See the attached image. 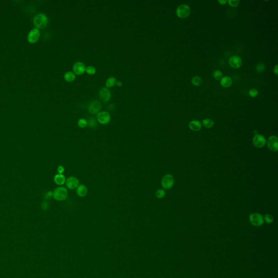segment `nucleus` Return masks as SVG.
Segmentation results:
<instances>
[{"label": "nucleus", "instance_id": "nucleus-1", "mask_svg": "<svg viewBox=\"0 0 278 278\" xmlns=\"http://www.w3.org/2000/svg\"><path fill=\"white\" fill-rule=\"evenodd\" d=\"M48 19L46 15L42 13L36 15L33 19V24L37 29L45 28L48 25Z\"/></svg>", "mask_w": 278, "mask_h": 278}, {"label": "nucleus", "instance_id": "nucleus-2", "mask_svg": "<svg viewBox=\"0 0 278 278\" xmlns=\"http://www.w3.org/2000/svg\"><path fill=\"white\" fill-rule=\"evenodd\" d=\"M68 196V191L64 186H59L53 191V197L57 201H63Z\"/></svg>", "mask_w": 278, "mask_h": 278}, {"label": "nucleus", "instance_id": "nucleus-3", "mask_svg": "<svg viewBox=\"0 0 278 278\" xmlns=\"http://www.w3.org/2000/svg\"><path fill=\"white\" fill-rule=\"evenodd\" d=\"M177 15L181 19L188 18L190 14V8L187 4H182L178 7L176 10Z\"/></svg>", "mask_w": 278, "mask_h": 278}, {"label": "nucleus", "instance_id": "nucleus-4", "mask_svg": "<svg viewBox=\"0 0 278 278\" xmlns=\"http://www.w3.org/2000/svg\"><path fill=\"white\" fill-rule=\"evenodd\" d=\"M249 221L253 226H260L264 224V220L261 215L259 213H253L249 216Z\"/></svg>", "mask_w": 278, "mask_h": 278}, {"label": "nucleus", "instance_id": "nucleus-5", "mask_svg": "<svg viewBox=\"0 0 278 278\" xmlns=\"http://www.w3.org/2000/svg\"><path fill=\"white\" fill-rule=\"evenodd\" d=\"M174 182V178L172 175L167 174L163 177L161 180V185L165 190H169L173 186Z\"/></svg>", "mask_w": 278, "mask_h": 278}, {"label": "nucleus", "instance_id": "nucleus-6", "mask_svg": "<svg viewBox=\"0 0 278 278\" xmlns=\"http://www.w3.org/2000/svg\"><path fill=\"white\" fill-rule=\"evenodd\" d=\"M97 120L100 124H107L111 121V116L106 112H101L97 115Z\"/></svg>", "mask_w": 278, "mask_h": 278}, {"label": "nucleus", "instance_id": "nucleus-7", "mask_svg": "<svg viewBox=\"0 0 278 278\" xmlns=\"http://www.w3.org/2000/svg\"><path fill=\"white\" fill-rule=\"evenodd\" d=\"M40 32L39 30L34 28L32 29L27 35V40L30 44H34L38 41L40 38Z\"/></svg>", "mask_w": 278, "mask_h": 278}, {"label": "nucleus", "instance_id": "nucleus-8", "mask_svg": "<svg viewBox=\"0 0 278 278\" xmlns=\"http://www.w3.org/2000/svg\"><path fill=\"white\" fill-rule=\"evenodd\" d=\"M65 184L68 188L73 190L77 188L80 184L77 178L74 176H71L66 179Z\"/></svg>", "mask_w": 278, "mask_h": 278}, {"label": "nucleus", "instance_id": "nucleus-9", "mask_svg": "<svg viewBox=\"0 0 278 278\" xmlns=\"http://www.w3.org/2000/svg\"><path fill=\"white\" fill-rule=\"evenodd\" d=\"M253 143L255 147H256L257 148H261L266 144V139L262 135L257 134L253 138Z\"/></svg>", "mask_w": 278, "mask_h": 278}, {"label": "nucleus", "instance_id": "nucleus-10", "mask_svg": "<svg viewBox=\"0 0 278 278\" xmlns=\"http://www.w3.org/2000/svg\"><path fill=\"white\" fill-rule=\"evenodd\" d=\"M101 108L102 106L100 102L98 101L95 100L91 102L89 105L88 110L91 114H98V112H100Z\"/></svg>", "mask_w": 278, "mask_h": 278}, {"label": "nucleus", "instance_id": "nucleus-11", "mask_svg": "<svg viewBox=\"0 0 278 278\" xmlns=\"http://www.w3.org/2000/svg\"><path fill=\"white\" fill-rule=\"evenodd\" d=\"M267 146L270 150L276 152L278 150V140L276 136H271L267 140Z\"/></svg>", "mask_w": 278, "mask_h": 278}, {"label": "nucleus", "instance_id": "nucleus-12", "mask_svg": "<svg viewBox=\"0 0 278 278\" xmlns=\"http://www.w3.org/2000/svg\"><path fill=\"white\" fill-rule=\"evenodd\" d=\"M229 64L232 68H239L242 65V59L239 56H233L229 59Z\"/></svg>", "mask_w": 278, "mask_h": 278}, {"label": "nucleus", "instance_id": "nucleus-13", "mask_svg": "<svg viewBox=\"0 0 278 278\" xmlns=\"http://www.w3.org/2000/svg\"><path fill=\"white\" fill-rule=\"evenodd\" d=\"M73 70L74 71V74L77 75H80L84 74L86 70V66L84 63L80 62H78L74 63L73 66Z\"/></svg>", "mask_w": 278, "mask_h": 278}, {"label": "nucleus", "instance_id": "nucleus-14", "mask_svg": "<svg viewBox=\"0 0 278 278\" xmlns=\"http://www.w3.org/2000/svg\"><path fill=\"white\" fill-rule=\"evenodd\" d=\"M99 96L101 100L103 101V102H106L110 100L112 95L110 90L107 88H103L100 90Z\"/></svg>", "mask_w": 278, "mask_h": 278}, {"label": "nucleus", "instance_id": "nucleus-15", "mask_svg": "<svg viewBox=\"0 0 278 278\" xmlns=\"http://www.w3.org/2000/svg\"><path fill=\"white\" fill-rule=\"evenodd\" d=\"M88 188L84 184H79L77 188H76V194L80 197H85L88 194Z\"/></svg>", "mask_w": 278, "mask_h": 278}, {"label": "nucleus", "instance_id": "nucleus-16", "mask_svg": "<svg viewBox=\"0 0 278 278\" xmlns=\"http://www.w3.org/2000/svg\"><path fill=\"white\" fill-rule=\"evenodd\" d=\"M53 180H54V183L57 185L61 186L65 183L66 178L64 174L58 173L54 176Z\"/></svg>", "mask_w": 278, "mask_h": 278}, {"label": "nucleus", "instance_id": "nucleus-17", "mask_svg": "<svg viewBox=\"0 0 278 278\" xmlns=\"http://www.w3.org/2000/svg\"><path fill=\"white\" fill-rule=\"evenodd\" d=\"M188 126L193 131H199L202 128V124L199 121L194 120L189 123Z\"/></svg>", "mask_w": 278, "mask_h": 278}, {"label": "nucleus", "instance_id": "nucleus-18", "mask_svg": "<svg viewBox=\"0 0 278 278\" xmlns=\"http://www.w3.org/2000/svg\"><path fill=\"white\" fill-rule=\"evenodd\" d=\"M221 84L224 88H229L232 84V79L230 77L225 76L224 77L221 78Z\"/></svg>", "mask_w": 278, "mask_h": 278}, {"label": "nucleus", "instance_id": "nucleus-19", "mask_svg": "<svg viewBox=\"0 0 278 278\" xmlns=\"http://www.w3.org/2000/svg\"><path fill=\"white\" fill-rule=\"evenodd\" d=\"M64 78L66 82H71L76 79V74H74V72L68 71L64 74Z\"/></svg>", "mask_w": 278, "mask_h": 278}, {"label": "nucleus", "instance_id": "nucleus-20", "mask_svg": "<svg viewBox=\"0 0 278 278\" xmlns=\"http://www.w3.org/2000/svg\"><path fill=\"white\" fill-rule=\"evenodd\" d=\"M117 82L116 78L113 77H111L108 78L106 83V88H111L115 85Z\"/></svg>", "mask_w": 278, "mask_h": 278}, {"label": "nucleus", "instance_id": "nucleus-21", "mask_svg": "<svg viewBox=\"0 0 278 278\" xmlns=\"http://www.w3.org/2000/svg\"><path fill=\"white\" fill-rule=\"evenodd\" d=\"M88 126L90 128H92V129H95V128H96L97 126H98V124H97V121L96 120V119L95 118H94V117H90L89 118H88Z\"/></svg>", "mask_w": 278, "mask_h": 278}, {"label": "nucleus", "instance_id": "nucleus-22", "mask_svg": "<svg viewBox=\"0 0 278 278\" xmlns=\"http://www.w3.org/2000/svg\"><path fill=\"white\" fill-rule=\"evenodd\" d=\"M202 124L205 128H211L214 126V121L211 120V119H205L204 120H203Z\"/></svg>", "mask_w": 278, "mask_h": 278}, {"label": "nucleus", "instance_id": "nucleus-23", "mask_svg": "<svg viewBox=\"0 0 278 278\" xmlns=\"http://www.w3.org/2000/svg\"><path fill=\"white\" fill-rule=\"evenodd\" d=\"M191 82H192L193 85H194L195 86H199V85H200V84H202V78L196 76V77H194L192 78Z\"/></svg>", "mask_w": 278, "mask_h": 278}, {"label": "nucleus", "instance_id": "nucleus-24", "mask_svg": "<svg viewBox=\"0 0 278 278\" xmlns=\"http://www.w3.org/2000/svg\"><path fill=\"white\" fill-rule=\"evenodd\" d=\"M78 126L80 128H85L88 126V121L84 118H80L78 121Z\"/></svg>", "mask_w": 278, "mask_h": 278}, {"label": "nucleus", "instance_id": "nucleus-25", "mask_svg": "<svg viewBox=\"0 0 278 278\" xmlns=\"http://www.w3.org/2000/svg\"><path fill=\"white\" fill-rule=\"evenodd\" d=\"M85 72H86L88 74H90V75H93V74H95V73H96V69L95 67H94V66H87V67H86Z\"/></svg>", "mask_w": 278, "mask_h": 278}, {"label": "nucleus", "instance_id": "nucleus-26", "mask_svg": "<svg viewBox=\"0 0 278 278\" xmlns=\"http://www.w3.org/2000/svg\"><path fill=\"white\" fill-rule=\"evenodd\" d=\"M165 194L166 193H165L164 190L159 189L155 192V195H156V197L157 198H159V199H161V198H163L165 196Z\"/></svg>", "mask_w": 278, "mask_h": 278}, {"label": "nucleus", "instance_id": "nucleus-27", "mask_svg": "<svg viewBox=\"0 0 278 278\" xmlns=\"http://www.w3.org/2000/svg\"><path fill=\"white\" fill-rule=\"evenodd\" d=\"M213 77L216 80H220L222 77V72L220 70H216L213 73Z\"/></svg>", "mask_w": 278, "mask_h": 278}, {"label": "nucleus", "instance_id": "nucleus-28", "mask_svg": "<svg viewBox=\"0 0 278 278\" xmlns=\"http://www.w3.org/2000/svg\"><path fill=\"white\" fill-rule=\"evenodd\" d=\"M264 220L265 221V222L266 223L270 224V223H271L273 222V221L274 220V218H273V217L271 215L266 214L264 216Z\"/></svg>", "mask_w": 278, "mask_h": 278}, {"label": "nucleus", "instance_id": "nucleus-29", "mask_svg": "<svg viewBox=\"0 0 278 278\" xmlns=\"http://www.w3.org/2000/svg\"><path fill=\"white\" fill-rule=\"evenodd\" d=\"M265 68V65L262 63H258L256 65V70L257 72H262L264 71Z\"/></svg>", "mask_w": 278, "mask_h": 278}, {"label": "nucleus", "instance_id": "nucleus-30", "mask_svg": "<svg viewBox=\"0 0 278 278\" xmlns=\"http://www.w3.org/2000/svg\"><path fill=\"white\" fill-rule=\"evenodd\" d=\"M228 2L230 6L235 7L237 6L239 4L240 1H238V0H229Z\"/></svg>", "mask_w": 278, "mask_h": 278}, {"label": "nucleus", "instance_id": "nucleus-31", "mask_svg": "<svg viewBox=\"0 0 278 278\" xmlns=\"http://www.w3.org/2000/svg\"><path fill=\"white\" fill-rule=\"evenodd\" d=\"M249 95L252 97H255L258 95V91L255 89H250L249 91Z\"/></svg>", "mask_w": 278, "mask_h": 278}, {"label": "nucleus", "instance_id": "nucleus-32", "mask_svg": "<svg viewBox=\"0 0 278 278\" xmlns=\"http://www.w3.org/2000/svg\"><path fill=\"white\" fill-rule=\"evenodd\" d=\"M57 170L59 174H63L65 171V168H64V166L62 165H59L58 166Z\"/></svg>", "mask_w": 278, "mask_h": 278}, {"label": "nucleus", "instance_id": "nucleus-33", "mask_svg": "<svg viewBox=\"0 0 278 278\" xmlns=\"http://www.w3.org/2000/svg\"><path fill=\"white\" fill-rule=\"evenodd\" d=\"M227 1H226V0H219L218 1V2L219 3H220L221 4H222V5H224V4H226L227 3Z\"/></svg>", "mask_w": 278, "mask_h": 278}, {"label": "nucleus", "instance_id": "nucleus-34", "mask_svg": "<svg viewBox=\"0 0 278 278\" xmlns=\"http://www.w3.org/2000/svg\"><path fill=\"white\" fill-rule=\"evenodd\" d=\"M278 65H276L274 68V72L276 75H278Z\"/></svg>", "mask_w": 278, "mask_h": 278}, {"label": "nucleus", "instance_id": "nucleus-35", "mask_svg": "<svg viewBox=\"0 0 278 278\" xmlns=\"http://www.w3.org/2000/svg\"><path fill=\"white\" fill-rule=\"evenodd\" d=\"M116 85H117V86L120 87V86H122V82H120V81H117Z\"/></svg>", "mask_w": 278, "mask_h": 278}]
</instances>
